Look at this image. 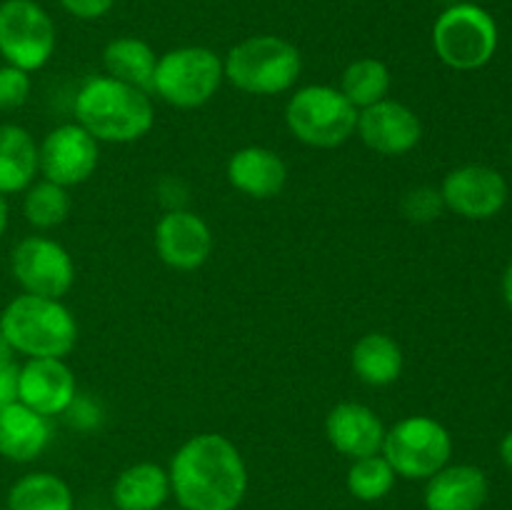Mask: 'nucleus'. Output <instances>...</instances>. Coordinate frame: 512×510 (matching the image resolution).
<instances>
[{"instance_id":"nucleus-1","label":"nucleus","mask_w":512,"mask_h":510,"mask_svg":"<svg viewBox=\"0 0 512 510\" xmlns=\"http://www.w3.org/2000/svg\"><path fill=\"white\" fill-rule=\"evenodd\" d=\"M170 493L183 510H238L248 490V468L225 435L190 438L170 460Z\"/></svg>"},{"instance_id":"nucleus-2","label":"nucleus","mask_w":512,"mask_h":510,"mask_svg":"<svg viewBox=\"0 0 512 510\" xmlns=\"http://www.w3.org/2000/svg\"><path fill=\"white\" fill-rule=\"evenodd\" d=\"M75 118L95 140L133 143L153 128L155 113L145 90L100 75L75 95Z\"/></svg>"},{"instance_id":"nucleus-3","label":"nucleus","mask_w":512,"mask_h":510,"mask_svg":"<svg viewBox=\"0 0 512 510\" xmlns=\"http://www.w3.org/2000/svg\"><path fill=\"white\" fill-rule=\"evenodd\" d=\"M0 333L15 353L63 360L75 348L78 323L60 300L25 293L3 308Z\"/></svg>"},{"instance_id":"nucleus-4","label":"nucleus","mask_w":512,"mask_h":510,"mask_svg":"<svg viewBox=\"0 0 512 510\" xmlns=\"http://www.w3.org/2000/svg\"><path fill=\"white\" fill-rule=\"evenodd\" d=\"M300 68L303 63L293 43L278 35H255L230 50L223 75L243 93L278 95L293 88Z\"/></svg>"},{"instance_id":"nucleus-5","label":"nucleus","mask_w":512,"mask_h":510,"mask_svg":"<svg viewBox=\"0 0 512 510\" xmlns=\"http://www.w3.org/2000/svg\"><path fill=\"white\" fill-rule=\"evenodd\" d=\"M285 123L300 143L338 148L358 128V108L330 85H308L288 100Z\"/></svg>"},{"instance_id":"nucleus-6","label":"nucleus","mask_w":512,"mask_h":510,"mask_svg":"<svg viewBox=\"0 0 512 510\" xmlns=\"http://www.w3.org/2000/svg\"><path fill=\"white\" fill-rule=\"evenodd\" d=\"M433 48L448 68L478 70L498 50V25L480 5H453L435 20Z\"/></svg>"},{"instance_id":"nucleus-7","label":"nucleus","mask_w":512,"mask_h":510,"mask_svg":"<svg viewBox=\"0 0 512 510\" xmlns=\"http://www.w3.org/2000/svg\"><path fill=\"white\" fill-rule=\"evenodd\" d=\"M223 60L203 45H185L158 58L153 90L175 108H200L223 83Z\"/></svg>"},{"instance_id":"nucleus-8","label":"nucleus","mask_w":512,"mask_h":510,"mask_svg":"<svg viewBox=\"0 0 512 510\" xmlns=\"http://www.w3.org/2000/svg\"><path fill=\"white\" fill-rule=\"evenodd\" d=\"M450 455H453V438L448 428L433 418L413 415L385 430L383 458L388 460L395 475L408 480H428L450 463Z\"/></svg>"},{"instance_id":"nucleus-9","label":"nucleus","mask_w":512,"mask_h":510,"mask_svg":"<svg viewBox=\"0 0 512 510\" xmlns=\"http://www.w3.org/2000/svg\"><path fill=\"white\" fill-rule=\"evenodd\" d=\"M55 53V25L35 0L0 3V55L5 63L33 73Z\"/></svg>"},{"instance_id":"nucleus-10","label":"nucleus","mask_w":512,"mask_h":510,"mask_svg":"<svg viewBox=\"0 0 512 510\" xmlns=\"http://www.w3.org/2000/svg\"><path fill=\"white\" fill-rule=\"evenodd\" d=\"M10 270L28 295L60 300L75 280V265L68 250L43 235L23 238L10 253Z\"/></svg>"},{"instance_id":"nucleus-11","label":"nucleus","mask_w":512,"mask_h":510,"mask_svg":"<svg viewBox=\"0 0 512 510\" xmlns=\"http://www.w3.org/2000/svg\"><path fill=\"white\" fill-rule=\"evenodd\" d=\"M98 140L78 123L58 125L38 148V170L55 185H80L98 168Z\"/></svg>"},{"instance_id":"nucleus-12","label":"nucleus","mask_w":512,"mask_h":510,"mask_svg":"<svg viewBox=\"0 0 512 510\" xmlns=\"http://www.w3.org/2000/svg\"><path fill=\"white\" fill-rule=\"evenodd\" d=\"M445 208L468 220H488L508 203V183L490 165H460L443 180Z\"/></svg>"},{"instance_id":"nucleus-13","label":"nucleus","mask_w":512,"mask_h":510,"mask_svg":"<svg viewBox=\"0 0 512 510\" xmlns=\"http://www.w3.org/2000/svg\"><path fill=\"white\" fill-rule=\"evenodd\" d=\"M155 250L175 270H195L210 258L213 233L200 215L190 210H168L155 225Z\"/></svg>"},{"instance_id":"nucleus-14","label":"nucleus","mask_w":512,"mask_h":510,"mask_svg":"<svg viewBox=\"0 0 512 510\" xmlns=\"http://www.w3.org/2000/svg\"><path fill=\"white\" fill-rule=\"evenodd\" d=\"M363 143L380 155H403L423 138L420 118L398 100H380L358 113V128Z\"/></svg>"},{"instance_id":"nucleus-15","label":"nucleus","mask_w":512,"mask_h":510,"mask_svg":"<svg viewBox=\"0 0 512 510\" xmlns=\"http://www.w3.org/2000/svg\"><path fill=\"white\" fill-rule=\"evenodd\" d=\"M18 403L35 413L60 415L75 403V375L60 358H30L18 375Z\"/></svg>"},{"instance_id":"nucleus-16","label":"nucleus","mask_w":512,"mask_h":510,"mask_svg":"<svg viewBox=\"0 0 512 510\" xmlns=\"http://www.w3.org/2000/svg\"><path fill=\"white\" fill-rule=\"evenodd\" d=\"M325 433H328L330 445L345 458H368L383 450V420L363 403L335 405L325 420Z\"/></svg>"},{"instance_id":"nucleus-17","label":"nucleus","mask_w":512,"mask_h":510,"mask_svg":"<svg viewBox=\"0 0 512 510\" xmlns=\"http://www.w3.org/2000/svg\"><path fill=\"white\" fill-rule=\"evenodd\" d=\"M488 475L478 465H445L430 475L425 485V508L428 510H480L488 503Z\"/></svg>"},{"instance_id":"nucleus-18","label":"nucleus","mask_w":512,"mask_h":510,"mask_svg":"<svg viewBox=\"0 0 512 510\" xmlns=\"http://www.w3.org/2000/svg\"><path fill=\"white\" fill-rule=\"evenodd\" d=\"M228 180L240 193L255 200H268L285 188L288 168L275 150L250 145L228 160Z\"/></svg>"},{"instance_id":"nucleus-19","label":"nucleus","mask_w":512,"mask_h":510,"mask_svg":"<svg viewBox=\"0 0 512 510\" xmlns=\"http://www.w3.org/2000/svg\"><path fill=\"white\" fill-rule=\"evenodd\" d=\"M50 443L48 418L23 403L0 408V455L10 463H30L40 458Z\"/></svg>"},{"instance_id":"nucleus-20","label":"nucleus","mask_w":512,"mask_h":510,"mask_svg":"<svg viewBox=\"0 0 512 510\" xmlns=\"http://www.w3.org/2000/svg\"><path fill=\"white\" fill-rule=\"evenodd\" d=\"M170 498V475L155 463H135L113 483V503L118 510H163Z\"/></svg>"},{"instance_id":"nucleus-21","label":"nucleus","mask_w":512,"mask_h":510,"mask_svg":"<svg viewBox=\"0 0 512 510\" xmlns=\"http://www.w3.org/2000/svg\"><path fill=\"white\" fill-rule=\"evenodd\" d=\"M38 173V145L33 135L15 123L0 125V195L20 193Z\"/></svg>"},{"instance_id":"nucleus-22","label":"nucleus","mask_w":512,"mask_h":510,"mask_svg":"<svg viewBox=\"0 0 512 510\" xmlns=\"http://www.w3.org/2000/svg\"><path fill=\"white\" fill-rule=\"evenodd\" d=\"M353 370L363 383L385 388L403 373V350L383 333H368L355 343Z\"/></svg>"},{"instance_id":"nucleus-23","label":"nucleus","mask_w":512,"mask_h":510,"mask_svg":"<svg viewBox=\"0 0 512 510\" xmlns=\"http://www.w3.org/2000/svg\"><path fill=\"white\" fill-rule=\"evenodd\" d=\"M103 65L110 78L140 90H153V75L158 58L153 48L140 38H115L105 45Z\"/></svg>"},{"instance_id":"nucleus-24","label":"nucleus","mask_w":512,"mask_h":510,"mask_svg":"<svg viewBox=\"0 0 512 510\" xmlns=\"http://www.w3.org/2000/svg\"><path fill=\"white\" fill-rule=\"evenodd\" d=\"M8 510H73V490L53 473H28L8 490Z\"/></svg>"},{"instance_id":"nucleus-25","label":"nucleus","mask_w":512,"mask_h":510,"mask_svg":"<svg viewBox=\"0 0 512 510\" xmlns=\"http://www.w3.org/2000/svg\"><path fill=\"white\" fill-rule=\"evenodd\" d=\"M390 90V70L383 60L360 58L350 63L343 73L340 93L355 105V108H368V105L385 100Z\"/></svg>"},{"instance_id":"nucleus-26","label":"nucleus","mask_w":512,"mask_h":510,"mask_svg":"<svg viewBox=\"0 0 512 510\" xmlns=\"http://www.w3.org/2000/svg\"><path fill=\"white\" fill-rule=\"evenodd\" d=\"M23 213L33 228L48 230L63 223L70 213V195L63 185L50 180L30 185L23 200Z\"/></svg>"},{"instance_id":"nucleus-27","label":"nucleus","mask_w":512,"mask_h":510,"mask_svg":"<svg viewBox=\"0 0 512 510\" xmlns=\"http://www.w3.org/2000/svg\"><path fill=\"white\" fill-rule=\"evenodd\" d=\"M395 488V470L380 453L353 460L348 470V490L363 503H375Z\"/></svg>"},{"instance_id":"nucleus-28","label":"nucleus","mask_w":512,"mask_h":510,"mask_svg":"<svg viewBox=\"0 0 512 510\" xmlns=\"http://www.w3.org/2000/svg\"><path fill=\"white\" fill-rule=\"evenodd\" d=\"M403 215L410 223H430V220L440 218V213L445 210L443 195L435 188H415L410 190L403 198Z\"/></svg>"},{"instance_id":"nucleus-29","label":"nucleus","mask_w":512,"mask_h":510,"mask_svg":"<svg viewBox=\"0 0 512 510\" xmlns=\"http://www.w3.org/2000/svg\"><path fill=\"white\" fill-rule=\"evenodd\" d=\"M30 75L15 65L5 63L0 68V110H15L28 103Z\"/></svg>"},{"instance_id":"nucleus-30","label":"nucleus","mask_w":512,"mask_h":510,"mask_svg":"<svg viewBox=\"0 0 512 510\" xmlns=\"http://www.w3.org/2000/svg\"><path fill=\"white\" fill-rule=\"evenodd\" d=\"M115 0H60L65 10L70 15L80 20H95V18H103L110 8H113Z\"/></svg>"},{"instance_id":"nucleus-31","label":"nucleus","mask_w":512,"mask_h":510,"mask_svg":"<svg viewBox=\"0 0 512 510\" xmlns=\"http://www.w3.org/2000/svg\"><path fill=\"white\" fill-rule=\"evenodd\" d=\"M18 363H10L0 368V408L10 403H18Z\"/></svg>"},{"instance_id":"nucleus-32","label":"nucleus","mask_w":512,"mask_h":510,"mask_svg":"<svg viewBox=\"0 0 512 510\" xmlns=\"http://www.w3.org/2000/svg\"><path fill=\"white\" fill-rule=\"evenodd\" d=\"M15 363V350L10 348V343L5 340V335L0 333V368H5V365Z\"/></svg>"},{"instance_id":"nucleus-33","label":"nucleus","mask_w":512,"mask_h":510,"mask_svg":"<svg viewBox=\"0 0 512 510\" xmlns=\"http://www.w3.org/2000/svg\"><path fill=\"white\" fill-rule=\"evenodd\" d=\"M500 458H503L505 468L512 473V430L508 435L503 438V443H500Z\"/></svg>"},{"instance_id":"nucleus-34","label":"nucleus","mask_w":512,"mask_h":510,"mask_svg":"<svg viewBox=\"0 0 512 510\" xmlns=\"http://www.w3.org/2000/svg\"><path fill=\"white\" fill-rule=\"evenodd\" d=\"M503 295H505V303H508L512 310V263L508 265V270H505L503 275Z\"/></svg>"},{"instance_id":"nucleus-35","label":"nucleus","mask_w":512,"mask_h":510,"mask_svg":"<svg viewBox=\"0 0 512 510\" xmlns=\"http://www.w3.org/2000/svg\"><path fill=\"white\" fill-rule=\"evenodd\" d=\"M5 228H8V203H5V198L0 195V238L5 235Z\"/></svg>"}]
</instances>
